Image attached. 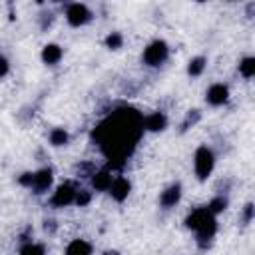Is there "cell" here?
Segmentation results:
<instances>
[{
  "instance_id": "obj_1",
  "label": "cell",
  "mask_w": 255,
  "mask_h": 255,
  "mask_svg": "<svg viewBox=\"0 0 255 255\" xmlns=\"http://www.w3.org/2000/svg\"><path fill=\"white\" fill-rule=\"evenodd\" d=\"M143 133V116L133 108L112 112L94 131V139L112 165H122Z\"/></svg>"
},
{
  "instance_id": "obj_2",
  "label": "cell",
  "mask_w": 255,
  "mask_h": 255,
  "mask_svg": "<svg viewBox=\"0 0 255 255\" xmlns=\"http://www.w3.org/2000/svg\"><path fill=\"white\" fill-rule=\"evenodd\" d=\"M185 225L195 231L197 241H199L201 247H205V243H209V239H213V235H215V231H217L215 215H213L207 207L193 209V211L185 217Z\"/></svg>"
},
{
  "instance_id": "obj_3",
  "label": "cell",
  "mask_w": 255,
  "mask_h": 255,
  "mask_svg": "<svg viewBox=\"0 0 255 255\" xmlns=\"http://www.w3.org/2000/svg\"><path fill=\"white\" fill-rule=\"evenodd\" d=\"M193 167H195V175L199 179H207L215 167V155L207 145H199L195 149L193 155Z\"/></svg>"
},
{
  "instance_id": "obj_4",
  "label": "cell",
  "mask_w": 255,
  "mask_h": 255,
  "mask_svg": "<svg viewBox=\"0 0 255 255\" xmlns=\"http://www.w3.org/2000/svg\"><path fill=\"white\" fill-rule=\"evenodd\" d=\"M169 56V46L163 42V40H153L151 44H147V48L143 50V64L149 66V68H155V66H161Z\"/></svg>"
},
{
  "instance_id": "obj_5",
  "label": "cell",
  "mask_w": 255,
  "mask_h": 255,
  "mask_svg": "<svg viewBox=\"0 0 255 255\" xmlns=\"http://www.w3.org/2000/svg\"><path fill=\"white\" fill-rule=\"evenodd\" d=\"M92 18H94V14H92V10H90L86 4L74 2V4H68V6H66V20H68V24L74 26V28L86 26Z\"/></svg>"
},
{
  "instance_id": "obj_6",
  "label": "cell",
  "mask_w": 255,
  "mask_h": 255,
  "mask_svg": "<svg viewBox=\"0 0 255 255\" xmlns=\"http://www.w3.org/2000/svg\"><path fill=\"white\" fill-rule=\"evenodd\" d=\"M76 193H78V189H76L72 183H62V185L56 187V191H54L50 203H52L54 207H66V205H72V203L76 201Z\"/></svg>"
},
{
  "instance_id": "obj_7",
  "label": "cell",
  "mask_w": 255,
  "mask_h": 255,
  "mask_svg": "<svg viewBox=\"0 0 255 255\" xmlns=\"http://www.w3.org/2000/svg\"><path fill=\"white\" fill-rule=\"evenodd\" d=\"M227 98H229V88L223 84H211L207 94H205V100L211 106H221L227 102Z\"/></svg>"
},
{
  "instance_id": "obj_8",
  "label": "cell",
  "mask_w": 255,
  "mask_h": 255,
  "mask_svg": "<svg viewBox=\"0 0 255 255\" xmlns=\"http://www.w3.org/2000/svg\"><path fill=\"white\" fill-rule=\"evenodd\" d=\"M108 191H110V195H112L116 201H124V199H128V195H129V191H131V183H129L126 177H114Z\"/></svg>"
},
{
  "instance_id": "obj_9",
  "label": "cell",
  "mask_w": 255,
  "mask_h": 255,
  "mask_svg": "<svg viewBox=\"0 0 255 255\" xmlns=\"http://www.w3.org/2000/svg\"><path fill=\"white\" fill-rule=\"evenodd\" d=\"M52 179H54V175H52V169H50V167L38 169V171L34 173L32 189H34L36 193H44V191H48V189H50V185H52Z\"/></svg>"
},
{
  "instance_id": "obj_10",
  "label": "cell",
  "mask_w": 255,
  "mask_h": 255,
  "mask_svg": "<svg viewBox=\"0 0 255 255\" xmlns=\"http://www.w3.org/2000/svg\"><path fill=\"white\" fill-rule=\"evenodd\" d=\"M181 199V185L179 183H171L169 187H165L163 191H161V195H159V203H161V207H173L177 201Z\"/></svg>"
},
{
  "instance_id": "obj_11",
  "label": "cell",
  "mask_w": 255,
  "mask_h": 255,
  "mask_svg": "<svg viewBox=\"0 0 255 255\" xmlns=\"http://www.w3.org/2000/svg\"><path fill=\"white\" fill-rule=\"evenodd\" d=\"M167 126V118L161 112H151L143 118V129L147 131H161Z\"/></svg>"
},
{
  "instance_id": "obj_12",
  "label": "cell",
  "mask_w": 255,
  "mask_h": 255,
  "mask_svg": "<svg viewBox=\"0 0 255 255\" xmlns=\"http://www.w3.org/2000/svg\"><path fill=\"white\" fill-rule=\"evenodd\" d=\"M62 56H64V50L58 44H46L42 48V60H44V64L54 66V64H58L62 60Z\"/></svg>"
},
{
  "instance_id": "obj_13",
  "label": "cell",
  "mask_w": 255,
  "mask_h": 255,
  "mask_svg": "<svg viewBox=\"0 0 255 255\" xmlns=\"http://www.w3.org/2000/svg\"><path fill=\"white\" fill-rule=\"evenodd\" d=\"M66 255H92V245L84 239H74L68 243Z\"/></svg>"
},
{
  "instance_id": "obj_14",
  "label": "cell",
  "mask_w": 255,
  "mask_h": 255,
  "mask_svg": "<svg viewBox=\"0 0 255 255\" xmlns=\"http://www.w3.org/2000/svg\"><path fill=\"white\" fill-rule=\"evenodd\" d=\"M112 173L108 171V169H104V171H98V173H94L92 175V183H94V187L98 189V191H108L110 189V185H112Z\"/></svg>"
},
{
  "instance_id": "obj_15",
  "label": "cell",
  "mask_w": 255,
  "mask_h": 255,
  "mask_svg": "<svg viewBox=\"0 0 255 255\" xmlns=\"http://www.w3.org/2000/svg\"><path fill=\"white\" fill-rule=\"evenodd\" d=\"M205 64H207V60L203 58V56H195V58H191L189 60V64H187V74L189 76H201L203 74V70H205Z\"/></svg>"
},
{
  "instance_id": "obj_16",
  "label": "cell",
  "mask_w": 255,
  "mask_h": 255,
  "mask_svg": "<svg viewBox=\"0 0 255 255\" xmlns=\"http://www.w3.org/2000/svg\"><path fill=\"white\" fill-rule=\"evenodd\" d=\"M68 139H70V135H68V131H66L64 128H54V129L50 131V143L56 145V147L66 145Z\"/></svg>"
},
{
  "instance_id": "obj_17",
  "label": "cell",
  "mask_w": 255,
  "mask_h": 255,
  "mask_svg": "<svg viewBox=\"0 0 255 255\" xmlns=\"http://www.w3.org/2000/svg\"><path fill=\"white\" fill-rule=\"evenodd\" d=\"M239 74L243 78H253L255 76V58L253 56H247L239 62Z\"/></svg>"
},
{
  "instance_id": "obj_18",
  "label": "cell",
  "mask_w": 255,
  "mask_h": 255,
  "mask_svg": "<svg viewBox=\"0 0 255 255\" xmlns=\"http://www.w3.org/2000/svg\"><path fill=\"white\" fill-rule=\"evenodd\" d=\"M227 197H223V195H217V197H213L211 201H209V205H207V209L213 213V215H217V213H221L225 207H227Z\"/></svg>"
},
{
  "instance_id": "obj_19",
  "label": "cell",
  "mask_w": 255,
  "mask_h": 255,
  "mask_svg": "<svg viewBox=\"0 0 255 255\" xmlns=\"http://www.w3.org/2000/svg\"><path fill=\"white\" fill-rule=\"evenodd\" d=\"M122 44H124V36L120 32H112V34L106 36V48L118 50V48H122Z\"/></svg>"
},
{
  "instance_id": "obj_20",
  "label": "cell",
  "mask_w": 255,
  "mask_h": 255,
  "mask_svg": "<svg viewBox=\"0 0 255 255\" xmlns=\"http://www.w3.org/2000/svg\"><path fill=\"white\" fill-rule=\"evenodd\" d=\"M199 118H201V114H199V110H191L187 116H185V120H183V124H181V131H185V129H189L191 126H195L197 122H199Z\"/></svg>"
},
{
  "instance_id": "obj_21",
  "label": "cell",
  "mask_w": 255,
  "mask_h": 255,
  "mask_svg": "<svg viewBox=\"0 0 255 255\" xmlns=\"http://www.w3.org/2000/svg\"><path fill=\"white\" fill-rule=\"evenodd\" d=\"M20 255H44V247L40 243H26L22 245Z\"/></svg>"
},
{
  "instance_id": "obj_22",
  "label": "cell",
  "mask_w": 255,
  "mask_h": 255,
  "mask_svg": "<svg viewBox=\"0 0 255 255\" xmlns=\"http://www.w3.org/2000/svg\"><path fill=\"white\" fill-rule=\"evenodd\" d=\"M90 199H92L90 191L82 189V191H78V193H76V201H74V203H78V205H88V203H90Z\"/></svg>"
},
{
  "instance_id": "obj_23",
  "label": "cell",
  "mask_w": 255,
  "mask_h": 255,
  "mask_svg": "<svg viewBox=\"0 0 255 255\" xmlns=\"http://www.w3.org/2000/svg\"><path fill=\"white\" fill-rule=\"evenodd\" d=\"M18 181H20L22 185H26V187H32V181H34V173H22V175L18 177Z\"/></svg>"
},
{
  "instance_id": "obj_24",
  "label": "cell",
  "mask_w": 255,
  "mask_h": 255,
  "mask_svg": "<svg viewBox=\"0 0 255 255\" xmlns=\"http://www.w3.org/2000/svg\"><path fill=\"white\" fill-rule=\"evenodd\" d=\"M251 219H253V203H247L245 209H243V221L249 223Z\"/></svg>"
},
{
  "instance_id": "obj_25",
  "label": "cell",
  "mask_w": 255,
  "mask_h": 255,
  "mask_svg": "<svg viewBox=\"0 0 255 255\" xmlns=\"http://www.w3.org/2000/svg\"><path fill=\"white\" fill-rule=\"evenodd\" d=\"M8 68H10V64H8V60H6L4 56H0V78L8 74Z\"/></svg>"
},
{
  "instance_id": "obj_26",
  "label": "cell",
  "mask_w": 255,
  "mask_h": 255,
  "mask_svg": "<svg viewBox=\"0 0 255 255\" xmlns=\"http://www.w3.org/2000/svg\"><path fill=\"white\" fill-rule=\"evenodd\" d=\"M46 231H54V221H46Z\"/></svg>"
},
{
  "instance_id": "obj_27",
  "label": "cell",
  "mask_w": 255,
  "mask_h": 255,
  "mask_svg": "<svg viewBox=\"0 0 255 255\" xmlns=\"http://www.w3.org/2000/svg\"><path fill=\"white\" fill-rule=\"evenodd\" d=\"M104 255H120V253H118V251H106Z\"/></svg>"
}]
</instances>
